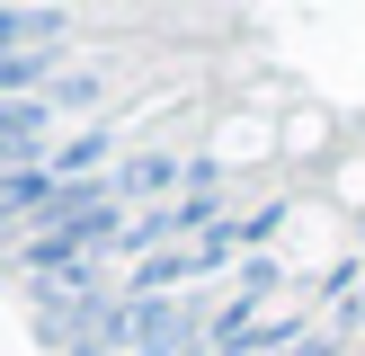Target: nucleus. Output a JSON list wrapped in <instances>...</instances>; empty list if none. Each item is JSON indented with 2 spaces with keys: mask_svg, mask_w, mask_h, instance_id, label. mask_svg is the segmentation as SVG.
Wrapping results in <instances>:
<instances>
[{
  "mask_svg": "<svg viewBox=\"0 0 365 356\" xmlns=\"http://www.w3.org/2000/svg\"><path fill=\"white\" fill-rule=\"evenodd\" d=\"M107 178H116V205H125V196H170L178 178H187V169H178L170 152H143V160H116Z\"/></svg>",
  "mask_w": 365,
  "mask_h": 356,
  "instance_id": "nucleus-1",
  "label": "nucleus"
},
{
  "mask_svg": "<svg viewBox=\"0 0 365 356\" xmlns=\"http://www.w3.org/2000/svg\"><path fill=\"white\" fill-rule=\"evenodd\" d=\"M63 18L53 9H0V53H27V45H53Z\"/></svg>",
  "mask_w": 365,
  "mask_h": 356,
  "instance_id": "nucleus-2",
  "label": "nucleus"
},
{
  "mask_svg": "<svg viewBox=\"0 0 365 356\" xmlns=\"http://www.w3.org/2000/svg\"><path fill=\"white\" fill-rule=\"evenodd\" d=\"M348 330H365V303H356V312H348Z\"/></svg>",
  "mask_w": 365,
  "mask_h": 356,
  "instance_id": "nucleus-3",
  "label": "nucleus"
},
{
  "mask_svg": "<svg viewBox=\"0 0 365 356\" xmlns=\"http://www.w3.org/2000/svg\"><path fill=\"white\" fill-rule=\"evenodd\" d=\"M143 356H187V347H143Z\"/></svg>",
  "mask_w": 365,
  "mask_h": 356,
  "instance_id": "nucleus-4",
  "label": "nucleus"
}]
</instances>
